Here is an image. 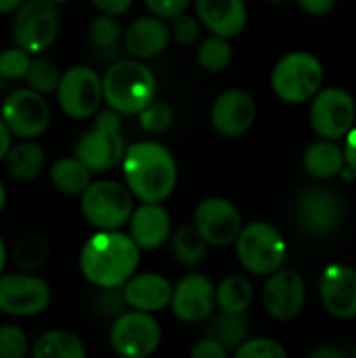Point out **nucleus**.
<instances>
[{"label": "nucleus", "mask_w": 356, "mask_h": 358, "mask_svg": "<svg viewBox=\"0 0 356 358\" xmlns=\"http://www.w3.org/2000/svg\"><path fill=\"white\" fill-rule=\"evenodd\" d=\"M122 172L132 197L147 203H164L178 182V166L172 151L155 141L126 147Z\"/></svg>", "instance_id": "nucleus-1"}, {"label": "nucleus", "mask_w": 356, "mask_h": 358, "mask_svg": "<svg viewBox=\"0 0 356 358\" xmlns=\"http://www.w3.org/2000/svg\"><path fill=\"white\" fill-rule=\"evenodd\" d=\"M141 264V248L130 235L99 231L80 250V273L94 287H122Z\"/></svg>", "instance_id": "nucleus-2"}, {"label": "nucleus", "mask_w": 356, "mask_h": 358, "mask_svg": "<svg viewBox=\"0 0 356 358\" xmlns=\"http://www.w3.org/2000/svg\"><path fill=\"white\" fill-rule=\"evenodd\" d=\"M101 80L103 101L120 115H136L157 92V80L141 59H118Z\"/></svg>", "instance_id": "nucleus-3"}, {"label": "nucleus", "mask_w": 356, "mask_h": 358, "mask_svg": "<svg viewBox=\"0 0 356 358\" xmlns=\"http://www.w3.org/2000/svg\"><path fill=\"white\" fill-rule=\"evenodd\" d=\"M92 128H88L73 147V157H78L92 174H103L122 164L126 145L122 136V115L111 107L97 111Z\"/></svg>", "instance_id": "nucleus-4"}, {"label": "nucleus", "mask_w": 356, "mask_h": 358, "mask_svg": "<svg viewBox=\"0 0 356 358\" xmlns=\"http://www.w3.org/2000/svg\"><path fill=\"white\" fill-rule=\"evenodd\" d=\"M80 208L84 218L97 231H115L128 222L134 210V197L126 185L103 178L84 189L80 195Z\"/></svg>", "instance_id": "nucleus-5"}, {"label": "nucleus", "mask_w": 356, "mask_h": 358, "mask_svg": "<svg viewBox=\"0 0 356 358\" xmlns=\"http://www.w3.org/2000/svg\"><path fill=\"white\" fill-rule=\"evenodd\" d=\"M237 258L252 275H271L281 268L285 260V241L281 233L266 222H252L241 227L237 235Z\"/></svg>", "instance_id": "nucleus-6"}, {"label": "nucleus", "mask_w": 356, "mask_h": 358, "mask_svg": "<svg viewBox=\"0 0 356 358\" xmlns=\"http://www.w3.org/2000/svg\"><path fill=\"white\" fill-rule=\"evenodd\" d=\"M59 34V10L50 0L21 2L13 19V40L31 55L48 50Z\"/></svg>", "instance_id": "nucleus-7"}, {"label": "nucleus", "mask_w": 356, "mask_h": 358, "mask_svg": "<svg viewBox=\"0 0 356 358\" xmlns=\"http://www.w3.org/2000/svg\"><path fill=\"white\" fill-rule=\"evenodd\" d=\"M57 103L71 120H88L101 109L103 80L88 65H73L61 71L57 84Z\"/></svg>", "instance_id": "nucleus-8"}, {"label": "nucleus", "mask_w": 356, "mask_h": 358, "mask_svg": "<svg viewBox=\"0 0 356 358\" xmlns=\"http://www.w3.org/2000/svg\"><path fill=\"white\" fill-rule=\"evenodd\" d=\"M109 344L120 357H151L162 344V327L151 313L124 310L111 323Z\"/></svg>", "instance_id": "nucleus-9"}, {"label": "nucleus", "mask_w": 356, "mask_h": 358, "mask_svg": "<svg viewBox=\"0 0 356 358\" xmlns=\"http://www.w3.org/2000/svg\"><path fill=\"white\" fill-rule=\"evenodd\" d=\"M323 67L311 52L285 55L273 71V90L287 103H304L319 92Z\"/></svg>", "instance_id": "nucleus-10"}, {"label": "nucleus", "mask_w": 356, "mask_h": 358, "mask_svg": "<svg viewBox=\"0 0 356 358\" xmlns=\"http://www.w3.org/2000/svg\"><path fill=\"white\" fill-rule=\"evenodd\" d=\"M8 132L17 138H38L50 124V107L44 94L27 88L10 90L0 111Z\"/></svg>", "instance_id": "nucleus-11"}, {"label": "nucleus", "mask_w": 356, "mask_h": 358, "mask_svg": "<svg viewBox=\"0 0 356 358\" xmlns=\"http://www.w3.org/2000/svg\"><path fill=\"white\" fill-rule=\"evenodd\" d=\"M52 300L50 285L31 273L0 275V313L8 317H38Z\"/></svg>", "instance_id": "nucleus-12"}, {"label": "nucleus", "mask_w": 356, "mask_h": 358, "mask_svg": "<svg viewBox=\"0 0 356 358\" xmlns=\"http://www.w3.org/2000/svg\"><path fill=\"white\" fill-rule=\"evenodd\" d=\"M344 214V199L327 187L306 189L296 201V220L311 237H323L336 231L342 224Z\"/></svg>", "instance_id": "nucleus-13"}, {"label": "nucleus", "mask_w": 356, "mask_h": 358, "mask_svg": "<svg viewBox=\"0 0 356 358\" xmlns=\"http://www.w3.org/2000/svg\"><path fill=\"white\" fill-rule=\"evenodd\" d=\"M193 227L208 245H231L235 243L243 222L239 210L222 197L204 199L193 214Z\"/></svg>", "instance_id": "nucleus-14"}, {"label": "nucleus", "mask_w": 356, "mask_h": 358, "mask_svg": "<svg viewBox=\"0 0 356 358\" xmlns=\"http://www.w3.org/2000/svg\"><path fill=\"white\" fill-rule=\"evenodd\" d=\"M216 306V287L204 275H187L172 287L170 308L183 323L206 321Z\"/></svg>", "instance_id": "nucleus-15"}, {"label": "nucleus", "mask_w": 356, "mask_h": 358, "mask_svg": "<svg viewBox=\"0 0 356 358\" xmlns=\"http://www.w3.org/2000/svg\"><path fill=\"white\" fill-rule=\"evenodd\" d=\"M210 120L214 130L225 138H237L245 134L256 120V101L248 90L231 88L216 96Z\"/></svg>", "instance_id": "nucleus-16"}, {"label": "nucleus", "mask_w": 356, "mask_h": 358, "mask_svg": "<svg viewBox=\"0 0 356 358\" xmlns=\"http://www.w3.org/2000/svg\"><path fill=\"white\" fill-rule=\"evenodd\" d=\"M355 101L342 88H327L317 94L311 107L313 128L325 138H340L355 122Z\"/></svg>", "instance_id": "nucleus-17"}, {"label": "nucleus", "mask_w": 356, "mask_h": 358, "mask_svg": "<svg viewBox=\"0 0 356 358\" xmlns=\"http://www.w3.org/2000/svg\"><path fill=\"white\" fill-rule=\"evenodd\" d=\"M306 300V287L298 273L275 271L264 285L262 304L266 313L277 321H292L300 315Z\"/></svg>", "instance_id": "nucleus-18"}, {"label": "nucleus", "mask_w": 356, "mask_h": 358, "mask_svg": "<svg viewBox=\"0 0 356 358\" xmlns=\"http://www.w3.org/2000/svg\"><path fill=\"white\" fill-rule=\"evenodd\" d=\"M126 224L130 229V239L147 252L159 250L172 233V218L162 203L141 201V206L132 210Z\"/></svg>", "instance_id": "nucleus-19"}, {"label": "nucleus", "mask_w": 356, "mask_h": 358, "mask_svg": "<svg viewBox=\"0 0 356 358\" xmlns=\"http://www.w3.org/2000/svg\"><path fill=\"white\" fill-rule=\"evenodd\" d=\"M122 38L124 48L130 57L141 61L153 59L162 55L170 44V25L166 23V19L155 15L141 17L126 27Z\"/></svg>", "instance_id": "nucleus-20"}, {"label": "nucleus", "mask_w": 356, "mask_h": 358, "mask_svg": "<svg viewBox=\"0 0 356 358\" xmlns=\"http://www.w3.org/2000/svg\"><path fill=\"white\" fill-rule=\"evenodd\" d=\"M122 294L128 308L153 315L170 306L172 283L159 273H143V275L134 273L122 285Z\"/></svg>", "instance_id": "nucleus-21"}, {"label": "nucleus", "mask_w": 356, "mask_h": 358, "mask_svg": "<svg viewBox=\"0 0 356 358\" xmlns=\"http://www.w3.org/2000/svg\"><path fill=\"white\" fill-rule=\"evenodd\" d=\"M195 13L206 29L222 38L241 34L248 23L243 0H195Z\"/></svg>", "instance_id": "nucleus-22"}, {"label": "nucleus", "mask_w": 356, "mask_h": 358, "mask_svg": "<svg viewBox=\"0 0 356 358\" xmlns=\"http://www.w3.org/2000/svg\"><path fill=\"white\" fill-rule=\"evenodd\" d=\"M325 308L338 319L356 317V271L350 266H329L321 281Z\"/></svg>", "instance_id": "nucleus-23"}, {"label": "nucleus", "mask_w": 356, "mask_h": 358, "mask_svg": "<svg viewBox=\"0 0 356 358\" xmlns=\"http://www.w3.org/2000/svg\"><path fill=\"white\" fill-rule=\"evenodd\" d=\"M46 164L44 149L34 141V138H21L17 145L10 143L6 155H4V166L6 172L15 180H34L42 174Z\"/></svg>", "instance_id": "nucleus-24"}, {"label": "nucleus", "mask_w": 356, "mask_h": 358, "mask_svg": "<svg viewBox=\"0 0 356 358\" xmlns=\"http://www.w3.org/2000/svg\"><path fill=\"white\" fill-rule=\"evenodd\" d=\"M50 182L63 195H82L92 182V172L78 157H59L48 170Z\"/></svg>", "instance_id": "nucleus-25"}, {"label": "nucleus", "mask_w": 356, "mask_h": 358, "mask_svg": "<svg viewBox=\"0 0 356 358\" xmlns=\"http://www.w3.org/2000/svg\"><path fill=\"white\" fill-rule=\"evenodd\" d=\"M31 355L36 358H84L86 346L76 334L65 329H52L36 340Z\"/></svg>", "instance_id": "nucleus-26"}, {"label": "nucleus", "mask_w": 356, "mask_h": 358, "mask_svg": "<svg viewBox=\"0 0 356 358\" xmlns=\"http://www.w3.org/2000/svg\"><path fill=\"white\" fill-rule=\"evenodd\" d=\"M304 166L308 174L317 178H332L336 176L342 166H344V153L336 143L329 141H319L306 149L304 155Z\"/></svg>", "instance_id": "nucleus-27"}, {"label": "nucleus", "mask_w": 356, "mask_h": 358, "mask_svg": "<svg viewBox=\"0 0 356 358\" xmlns=\"http://www.w3.org/2000/svg\"><path fill=\"white\" fill-rule=\"evenodd\" d=\"M254 292L252 285L245 277L231 275L220 281L216 287V306L222 313H233V315H243L250 304H252Z\"/></svg>", "instance_id": "nucleus-28"}, {"label": "nucleus", "mask_w": 356, "mask_h": 358, "mask_svg": "<svg viewBox=\"0 0 356 358\" xmlns=\"http://www.w3.org/2000/svg\"><path fill=\"white\" fill-rule=\"evenodd\" d=\"M170 248H172V256L185 264V266H195L206 258L208 252V243L204 241V237L197 233V229L193 224H183L178 227L174 233H170Z\"/></svg>", "instance_id": "nucleus-29"}, {"label": "nucleus", "mask_w": 356, "mask_h": 358, "mask_svg": "<svg viewBox=\"0 0 356 358\" xmlns=\"http://www.w3.org/2000/svg\"><path fill=\"white\" fill-rule=\"evenodd\" d=\"M50 256V245L42 235L29 233L23 235L13 248V262L21 273H36L40 271Z\"/></svg>", "instance_id": "nucleus-30"}, {"label": "nucleus", "mask_w": 356, "mask_h": 358, "mask_svg": "<svg viewBox=\"0 0 356 358\" xmlns=\"http://www.w3.org/2000/svg\"><path fill=\"white\" fill-rule=\"evenodd\" d=\"M245 336H248V325L243 315L222 313L218 319H214L210 327V338L216 340L227 350V355L235 352V348L245 342Z\"/></svg>", "instance_id": "nucleus-31"}, {"label": "nucleus", "mask_w": 356, "mask_h": 358, "mask_svg": "<svg viewBox=\"0 0 356 358\" xmlns=\"http://www.w3.org/2000/svg\"><path fill=\"white\" fill-rule=\"evenodd\" d=\"M233 59V48L229 44V38L222 36H208L206 40L199 42L197 46V63L201 69L210 73L222 71Z\"/></svg>", "instance_id": "nucleus-32"}, {"label": "nucleus", "mask_w": 356, "mask_h": 358, "mask_svg": "<svg viewBox=\"0 0 356 358\" xmlns=\"http://www.w3.org/2000/svg\"><path fill=\"white\" fill-rule=\"evenodd\" d=\"M59 78H61V71L57 67L55 61H50L48 57H36L31 59L29 63V69L25 73V80H27V86L40 94H52L57 90V84H59Z\"/></svg>", "instance_id": "nucleus-33"}, {"label": "nucleus", "mask_w": 356, "mask_h": 358, "mask_svg": "<svg viewBox=\"0 0 356 358\" xmlns=\"http://www.w3.org/2000/svg\"><path fill=\"white\" fill-rule=\"evenodd\" d=\"M88 36L94 46H99L103 50L113 48V46H118V42L122 38V25L115 15L101 13L99 17L92 19L90 27H88Z\"/></svg>", "instance_id": "nucleus-34"}, {"label": "nucleus", "mask_w": 356, "mask_h": 358, "mask_svg": "<svg viewBox=\"0 0 356 358\" xmlns=\"http://www.w3.org/2000/svg\"><path fill=\"white\" fill-rule=\"evenodd\" d=\"M97 296L92 300V313L99 317V319H115L120 317L128 304L124 300V294H122V287H97Z\"/></svg>", "instance_id": "nucleus-35"}, {"label": "nucleus", "mask_w": 356, "mask_h": 358, "mask_svg": "<svg viewBox=\"0 0 356 358\" xmlns=\"http://www.w3.org/2000/svg\"><path fill=\"white\" fill-rule=\"evenodd\" d=\"M138 122L145 130L149 132H164L172 126L174 122V111L168 103L164 101H151L145 109H141L138 113Z\"/></svg>", "instance_id": "nucleus-36"}, {"label": "nucleus", "mask_w": 356, "mask_h": 358, "mask_svg": "<svg viewBox=\"0 0 356 358\" xmlns=\"http://www.w3.org/2000/svg\"><path fill=\"white\" fill-rule=\"evenodd\" d=\"M31 63V52L21 46H13L0 52V76L4 80H21L25 78Z\"/></svg>", "instance_id": "nucleus-37"}, {"label": "nucleus", "mask_w": 356, "mask_h": 358, "mask_svg": "<svg viewBox=\"0 0 356 358\" xmlns=\"http://www.w3.org/2000/svg\"><path fill=\"white\" fill-rule=\"evenodd\" d=\"M29 350L27 336L17 325H0V358H23Z\"/></svg>", "instance_id": "nucleus-38"}, {"label": "nucleus", "mask_w": 356, "mask_h": 358, "mask_svg": "<svg viewBox=\"0 0 356 358\" xmlns=\"http://www.w3.org/2000/svg\"><path fill=\"white\" fill-rule=\"evenodd\" d=\"M170 38L180 46H191L201 36V23L195 15H189L187 10L170 19Z\"/></svg>", "instance_id": "nucleus-39"}, {"label": "nucleus", "mask_w": 356, "mask_h": 358, "mask_svg": "<svg viewBox=\"0 0 356 358\" xmlns=\"http://www.w3.org/2000/svg\"><path fill=\"white\" fill-rule=\"evenodd\" d=\"M237 358H285V350L269 338L245 340L233 352Z\"/></svg>", "instance_id": "nucleus-40"}, {"label": "nucleus", "mask_w": 356, "mask_h": 358, "mask_svg": "<svg viewBox=\"0 0 356 358\" xmlns=\"http://www.w3.org/2000/svg\"><path fill=\"white\" fill-rule=\"evenodd\" d=\"M191 0H145V6L151 10V15L162 19H172L189 8Z\"/></svg>", "instance_id": "nucleus-41"}, {"label": "nucleus", "mask_w": 356, "mask_h": 358, "mask_svg": "<svg viewBox=\"0 0 356 358\" xmlns=\"http://www.w3.org/2000/svg\"><path fill=\"white\" fill-rule=\"evenodd\" d=\"M191 357L193 358H225L227 357V350L216 342L212 340L210 336L199 340L193 348H191Z\"/></svg>", "instance_id": "nucleus-42"}, {"label": "nucleus", "mask_w": 356, "mask_h": 358, "mask_svg": "<svg viewBox=\"0 0 356 358\" xmlns=\"http://www.w3.org/2000/svg\"><path fill=\"white\" fill-rule=\"evenodd\" d=\"M101 13H107V15H115V17H120V15H124V13H128V8L132 6V2L134 0H90Z\"/></svg>", "instance_id": "nucleus-43"}, {"label": "nucleus", "mask_w": 356, "mask_h": 358, "mask_svg": "<svg viewBox=\"0 0 356 358\" xmlns=\"http://www.w3.org/2000/svg\"><path fill=\"white\" fill-rule=\"evenodd\" d=\"M300 6L306 10V13H313V15H323V13H329L334 8V2L336 0H298Z\"/></svg>", "instance_id": "nucleus-44"}, {"label": "nucleus", "mask_w": 356, "mask_h": 358, "mask_svg": "<svg viewBox=\"0 0 356 358\" xmlns=\"http://www.w3.org/2000/svg\"><path fill=\"white\" fill-rule=\"evenodd\" d=\"M13 138V134L8 132V128H6V124L2 122V117H0V162L4 159V155H6V151H8V147H10V141Z\"/></svg>", "instance_id": "nucleus-45"}, {"label": "nucleus", "mask_w": 356, "mask_h": 358, "mask_svg": "<svg viewBox=\"0 0 356 358\" xmlns=\"http://www.w3.org/2000/svg\"><path fill=\"white\" fill-rule=\"evenodd\" d=\"M346 162L356 172V128L348 134V141H346Z\"/></svg>", "instance_id": "nucleus-46"}, {"label": "nucleus", "mask_w": 356, "mask_h": 358, "mask_svg": "<svg viewBox=\"0 0 356 358\" xmlns=\"http://www.w3.org/2000/svg\"><path fill=\"white\" fill-rule=\"evenodd\" d=\"M311 358H327V357H334V358H342L344 355L340 352V350H334V348H321V350H313Z\"/></svg>", "instance_id": "nucleus-47"}, {"label": "nucleus", "mask_w": 356, "mask_h": 358, "mask_svg": "<svg viewBox=\"0 0 356 358\" xmlns=\"http://www.w3.org/2000/svg\"><path fill=\"white\" fill-rule=\"evenodd\" d=\"M23 0H0V15H8V13H15L19 8Z\"/></svg>", "instance_id": "nucleus-48"}, {"label": "nucleus", "mask_w": 356, "mask_h": 358, "mask_svg": "<svg viewBox=\"0 0 356 358\" xmlns=\"http://www.w3.org/2000/svg\"><path fill=\"white\" fill-rule=\"evenodd\" d=\"M6 258H8L6 243H4V239H2V235H0V275H2V271H4V266H6Z\"/></svg>", "instance_id": "nucleus-49"}, {"label": "nucleus", "mask_w": 356, "mask_h": 358, "mask_svg": "<svg viewBox=\"0 0 356 358\" xmlns=\"http://www.w3.org/2000/svg\"><path fill=\"white\" fill-rule=\"evenodd\" d=\"M4 206H6V189H4V182L0 180V212L4 210Z\"/></svg>", "instance_id": "nucleus-50"}, {"label": "nucleus", "mask_w": 356, "mask_h": 358, "mask_svg": "<svg viewBox=\"0 0 356 358\" xmlns=\"http://www.w3.org/2000/svg\"><path fill=\"white\" fill-rule=\"evenodd\" d=\"M50 2H55V4H63V2H71V0H50Z\"/></svg>", "instance_id": "nucleus-51"}, {"label": "nucleus", "mask_w": 356, "mask_h": 358, "mask_svg": "<svg viewBox=\"0 0 356 358\" xmlns=\"http://www.w3.org/2000/svg\"><path fill=\"white\" fill-rule=\"evenodd\" d=\"M4 82H6V80H4V78H2V76H0V86H2V84H4Z\"/></svg>", "instance_id": "nucleus-52"}, {"label": "nucleus", "mask_w": 356, "mask_h": 358, "mask_svg": "<svg viewBox=\"0 0 356 358\" xmlns=\"http://www.w3.org/2000/svg\"><path fill=\"white\" fill-rule=\"evenodd\" d=\"M271 2H281V0H271Z\"/></svg>", "instance_id": "nucleus-53"}]
</instances>
